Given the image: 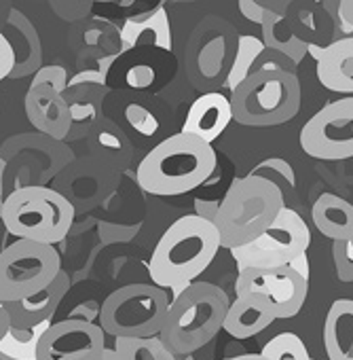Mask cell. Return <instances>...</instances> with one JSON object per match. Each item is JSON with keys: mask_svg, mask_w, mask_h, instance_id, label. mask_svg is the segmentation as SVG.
<instances>
[{"mask_svg": "<svg viewBox=\"0 0 353 360\" xmlns=\"http://www.w3.org/2000/svg\"><path fill=\"white\" fill-rule=\"evenodd\" d=\"M218 250L220 238L214 223L197 214L180 217L165 229L150 255V280L154 286L178 295L212 265Z\"/></svg>", "mask_w": 353, "mask_h": 360, "instance_id": "1", "label": "cell"}, {"mask_svg": "<svg viewBox=\"0 0 353 360\" xmlns=\"http://www.w3.org/2000/svg\"><path fill=\"white\" fill-rule=\"evenodd\" d=\"M212 144L191 134H173L144 155L135 169L138 185L152 195L173 198L201 187L216 172Z\"/></svg>", "mask_w": 353, "mask_h": 360, "instance_id": "2", "label": "cell"}, {"mask_svg": "<svg viewBox=\"0 0 353 360\" xmlns=\"http://www.w3.org/2000/svg\"><path fill=\"white\" fill-rule=\"evenodd\" d=\"M229 305L231 301L220 286L193 282L169 301L159 337L175 356H189L222 330Z\"/></svg>", "mask_w": 353, "mask_h": 360, "instance_id": "3", "label": "cell"}, {"mask_svg": "<svg viewBox=\"0 0 353 360\" xmlns=\"http://www.w3.org/2000/svg\"><path fill=\"white\" fill-rule=\"evenodd\" d=\"M286 206L281 189L267 178L248 174L237 178L220 200L214 227L220 248H237L256 240Z\"/></svg>", "mask_w": 353, "mask_h": 360, "instance_id": "4", "label": "cell"}, {"mask_svg": "<svg viewBox=\"0 0 353 360\" xmlns=\"http://www.w3.org/2000/svg\"><path fill=\"white\" fill-rule=\"evenodd\" d=\"M0 221L18 240L53 246L68 236L74 206L49 187H22L3 202Z\"/></svg>", "mask_w": 353, "mask_h": 360, "instance_id": "5", "label": "cell"}, {"mask_svg": "<svg viewBox=\"0 0 353 360\" xmlns=\"http://www.w3.org/2000/svg\"><path fill=\"white\" fill-rule=\"evenodd\" d=\"M233 119L248 127H273L292 121L300 110V81L279 70L252 72L231 91Z\"/></svg>", "mask_w": 353, "mask_h": 360, "instance_id": "6", "label": "cell"}, {"mask_svg": "<svg viewBox=\"0 0 353 360\" xmlns=\"http://www.w3.org/2000/svg\"><path fill=\"white\" fill-rule=\"evenodd\" d=\"M169 309L167 290L154 284H127L106 297L100 326L110 337H154Z\"/></svg>", "mask_w": 353, "mask_h": 360, "instance_id": "7", "label": "cell"}, {"mask_svg": "<svg viewBox=\"0 0 353 360\" xmlns=\"http://www.w3.org/2000/svg\"><path fill=\"white\" fill-rule=\"evenodd\" d=\"M60 271L62 259L53 246L15 240L0 252V303L36 295L47 288Z\"/></svg>", "mask_w": 353, "mask_h": 360, "instance_id": "8", "label": "cell"}, {"mask_svg": "<svg viewBox=\"0 0 353 360\" xmlns=\"http://www.w3.org/2000/svg\"><path fill=\"white\" fill-rule=\"evenodd\" d=\"M311 244V229L305 219L284 206L273 223L250 244L231 248L239 269L248 267H284L305 255Z\"/></svg>", "mask_w": 353, "mask_h": 360, "instance_id": "9", "label": "cell"}, {"mask_svg": "<svg viewBox=\"0 0 353 360\" xmlns=\"http://www.w3.org/2000/svg\"><path fill=\"white\" fill-rule=\"evenodd\" d=\"M298 142L313 159L340 161L353 157V96L317 110L302 125Z\"/></svg>", "mask_w": 353, "mask_h": 360, "instance_id": "10", "label": "cell"}, {"mask_svg": "<svg viewBox=\"0 0 353 360\" xmlns=\"http://www.w3.org/2000/svg\"><path fill=\"white\" fill-rule=\"evenodd\" d=\"M309 282L292 267H248L239 269L235 295H260L271 305L275 320L294 318L307 301Z\"/></svg>", "mask_w": 353, "mask_h": 360, "instance_id": "11", "label": "cell"}, {"mask_svg": "<svg viewBox=\"0 0 353 360\" xmlns=\"http://www.w3.org/2000/svg\"><path fill=\"white\" fill-rule=\"evenodd\" d=\"M106 333L87 320H62L51 324L36 347V360H102Z\"/></svg>", "mask_w": 353, "mask_h": 360, "instance_id": "12", "label": "cell"}, {"mask_svg": "<svg viewBox=\"0 0 353 360\" xmlns=\"http://www.w3.org/2000/svg\"><path fill=\"white\" fill-rule=\"evenodd\" d=\"M26 117L43 134L53 140L68 138L72 129V112L64 94L49 85H30L26 94Z\"/></svg>", "mask_w": 353, "mask_h": 360, "instance_id": "13", "label": "cell"}, {"mask_svg": "<svg viewBox=\"0 0 353 360\" xmlns=\"http://www.w3.org/2000/svg\"><path fill=\"white\" fill-rule=\"evenodd\" d=\"M68 288H70V280H68V274L62 269L55 276V280L47 288L39 290L36 295L26 297L22 301L3 303L9 314L11 326L13 328H32L36 324L51 320L55 316L60 303L68 295Z\"/></svg>", "mask_w": 353, "mask_h": 360, "instance_id": "14", "label": "cell"}, {"mask_svg": "<svg viewBox=\"0 0 353 360\" xmlns=\"http://www.w3.org/2000/svg\"><path fill=\"white\" fill-rule=\"evenodd\" d=\"M233 121V110H231V100L225 94H204L199 96L182 123V131L197 136L199 140L212 144L214 140L220 138V134L229 127Z\"/></svg>", "mask_w": 353, "mask_h": 360, "instance_id": "15", "label": "cell"}, {"mask_svg": "<svg viewBox=\"0 0 353 360\" xmlns=\"http://www.w3.org/2000/svg\"><path fill=\"white\" fill-rule=\"evenodd\" d=\"M3 34L11 43L15 53V68L9 79H24L28 75H34L43 66V47L34 24L22 11L13 9L5 22Z\"/></svg>", "mask_w": 353, "mask_h": 360, "instance_id": "16", "label": "cell"}, {"mask_svg": "<svg viewBox=\"0 0 353 360\" xmlns=\"http://www.w3.org/2000/svg\"><path fill=\"white\" fill-rule=\"evenodd\" d=\"M317 81L336 94H353V37L336 39L315 58Z\"/></svg>", "mask_w": 353, "mask_h": 360, "instance_id": "17", "label": "cell"}, {"mask_svg": "<svg viewBox=\"0 0 353 360\" xmlns=\"http://www.w3.org/2000/svg\"><path fill=\"white\" fill-rule=\"evenodd\" d=\"M275 322V314L260 295H239L231 301L222 330L235 339H250Z\"/></svg>", "mask_w": 353, "mask_h": 360, "instance_id": "18", "label": "cell"}, {"mask_svg": "<svg viewBox=\"0 0 353 360\" xmlns=\"http://www.w3.org/2000/svg\"><path fill=\"white\" fill-rule=\"evenodd\" d=\"M328 360H353V299H336L324 322Z\"/></svg>", "mask_w": 353, "mask_h": 360, "instance_id": "19", "label": "cell"}, {"mask_svg": "<svg viewBox=\"0 0 353 360\" xmlns=\"http://www.w3.org/2000/svg\"><path fill=\"white\" fill-rule=\"evenodd\" d=\"M311 219L315 229L332 242L353 238V204L334 193H321L315 200Z\"/></svg>", "mask_w": 353, "mask_h": 360, "instance_id": "20", "label": "cell"}, {"mask_svg": "<svg viewBox=\"0 0 353 360\" xmlns=\"http://www.w3.org/2000/svg\"><path fill=\"white\" fill-rule=\"evenodd\" d=\"M260 28H262V43H265V47L275 49V51L288 56L296 66L309 53V45L294 34V30L290 28V24L286 20V15L265 11Z\"/></svg>", "mask_w": 353, "mask_h": 360, "instance_id": "21", "label": "cell"}, {"mask_svg": "<svg viewBox=\"0 0 353 360\" xmlns=\"http://www.w3.org/2000/svg\"><path fill=\"white\" fill-rule=\"evenodd\" d=\"M123 39V49H129L138 43H152L163 49H171V30L167 22V13L159 9L154 15H150L144 22H133L129 20L121 32Z\"/></svg>", "mask_w": 353, "mask_h": 360, "instance_id": "22", "label": "cell"}, {"mask_svg": "<svg viewBox=\"0 0 353 360\" xmlns=\"http://www.w3.org/2000/svg\"><path fill=\"white\" fill-rule=\"evenodd\" d=\"M51 326V320L32 328H9L0 341V360H36V347L43 333Z\"/></svg>", "mask_w": 353, "mask_h": 360, "instance_id": "23", "label": "cell"}, {"mask_svg": "<svg viewBox=\"0 0 353 360\" xmlns=\"http://www.w3.org/2000/svg\"><path fill=\"white\" fill-rule=\"evenodd\" d=\"M114 352L119 360H178L159 335L154 337H116Z\"/></svg>", "mask_w": 353, "mask_h": 360, "instance_id": "24", "label": "cell"}, {"mask_svg": "<svg viewBox=\"0 0 353 360\" xmlns=\"http://www.w3.org/2000/svg\"><path fill=\"white\" fill-rule=\"evenodd\" d=\"M262 49H265L262 39H256L252 34L239 37V41H237V56L233 60V66H231V72H229V79H227V87L231 91L237 85H241L252 75L254 62L262 53Z\"/></svg>", "mask_w": 353, "mask_h": 360, "instance_id": "25", "label": "cell"}, {"mask_svg": "<svg viewBox=\"0 0 353 360\" xmlns=\"http://www.w3.org/2000/svg\"><path fill=\"white\" fill-rule=\"evenodd\" d=\"M260 356L267 360H313L305 341L294 333H279L265 343Z\"/></svg>", "mask_w": 353, "mask_h": 360, "instance_id": "26", "label": "cell"}, {"mask_svg": "<svg viewBox=\"0 0 353 360\" xmlns=\"http://www.w3.org/2000/svg\"><path fill=\"white\" fill-rule=\"evenodd\" d=\"M334 269L340 282H353V238L332 242Z\"/></svg>", "mask_w": 353, "mask_h": 360, "instance_id": "27", "label": "cell"}, {"mask_svg": "<svg viewBox=\"0 0 353 360\" xmlns=\"http://www.w3.org/2000/svg\"><path fill=\"white\" fill-rule=\"evenodd\" d=\"M260 70H279V72L296 75V64H294L288 56H284V53H279V51H275V49L265 47L262 53L256 58L252 72H260Z\"/></svg>", "mask_w": 353, "mask_h": 360, "instance_id": "28", "label": "cell"}, {"mask_svg": "<svg viewBox=\"0 0 353 360\" xmlns=\"http://www.w3.org/2000/svg\"><path fill=\"white\" fill-rule=\"evenodd\" d=\"M30 85H49L60 94H66L68 89V72L62 66H41L34 72V79Z\"/></svg>", "mask_w": 353, "mask_h": 360, "instance_id": "29", "label": "cell"}, {"mask_svg": "<svg viewBox=\"0 0 353 360\" xmlns=\"http://www.w3.org/2000/svg\"><path fill=\"white\" fill-rule=\"evenodd\" d=\"M260 165H262L265 169H271V172L277 174V180H275V185H277V187H279V180H284V183H286L288 187H294V185H296L294 169H292V165H290L288 161H284V159H267V161H262Z\"/></svg>", "mask_w": 353, "mask_h": 360, "instance_id": "30", "label": "cell"}, {"mask_svg": "<svg viewBox=\"0 0 353 360\" xmlns=\"http://www.w3.org/2000/svg\"><path fill=\"white\" fill-rule=\"evenodd\" d=\"M15 68V53L11 43L7 41V37L0 32V81H5L11 77Z\"/></svg>", "mask_w": 353, "mask_h": 360, "instance_id": "31", "label": "cell"}, {"mask_svg": "<svg viewBox=\"0 0 353 360\" xmlns=\"http://www.w3.org/2000/svg\"><path fill=\"white\" fill-rule=\"evenodd\" d=\"M220 210V200H197L195 202V214L214 223Z\"/></svg>", "mask_w": 353, "mask_h": 360, "instance_id": "32", "label": "cell"}, {"mask_svg": "<svg viewBox=\"0 0 353 360\" xmlns=\"http://www.w3.org/2000/svg\"><path fill=\"white\" fill-rule=\"evenodd\" d=\"M237 5H239L241 15H244L248 22H254V24H260V22H262L265 9L256 3V0H237Z\"/></svg>", "mask_w": 353, "mask_h": 360, "instance_id": "33", "label": "cell"}, {"mask_svg": "<svg viewBox=\"0 0 353 360\" xmlns=\"http://www.w3.org/2000/svg\"><path fill=\"white\" fill-rule=\"evenodd\" d=\"M256 3L265 9V11H271V13H279V15H286L288 7L294 3V0H256Z\"/></svg>", "mask_w": 353, "mask_h": 360, "instance_id": "34", "label": "cell"}, {"mask_svg": "<svg viewBox=\"0 0 353 360\" xmlns=\"http://www.w3.org/2000/svg\"><path fill=\"white\" fill-rule=\"evenodd\" d=\"M338 15H340V26L351 30L353 28V0H340Z\"/></svg>", "mask_w": 353, "mask_h": 360, "instance_id": "35", "label": "cell"}, {"mask_svg": "<svg viewBox=\"0 0 353 360\" xmlns=\"http://www.w3.org/2000/svg\"><path fill=\"white\" fill-rule=\"evenodd\" d=\"M288 267H292L302 280H307L309 282V257H307V252L305 255H300V257H296Z\"/></svg>", "mask_w": 353, "mask_h": 360, "instance_id": "36", "label": "cell"}, {"mask_svg": "<svg viewBox=\"0 0 353 360\" xmlns=\"http://www.w3.org/2000/svg\"><path fill=\"white\" fill-rule=\"evenodd\" d=\"M9 328H11V322H9V314H7L5 305L0 303V341L5 339V335L9 333Z\"/></svg>", "mask_w": 353, "mask_h": 360, "instance_id": "37", "label": "cell"}, {"mask_svg": "<svg viewBox=\"0 0 353 360\" xmlns=\"http://www.w3.org/2000/svg\"><path fill=\"white\" fill-rule=\"evenodd\" d=\"M225 360H267V358H262L260 354H239V356H231Z\"/></svg>", "mask_w": 353, "mask_h": 360, "instance_id": "38", "label": "cell"}, {"mask_svg": "<svg viewBox=\"0 0 353 360\" xmlns=\"http://www.w3.org/2000/svg\"><path fill=\"white\" fill-rule=\"evenodd\" d=\"M3 183H5V161L0 159V193H3ZM3 198H0V212H3Z\"/></svg>", "mask_w": 353, "mask_h": 360, "instance_id": "39", "label": "cell"}, {"mask_svg": "<svg viewBox=\"0 0 353 360\" xmlns=\"http://www.w3.org/2000/svg\"><path fill=\"white\" fill-rule=\"evenodd\" d=\"M102 360H119V356H116L114 347H108V345H106V349H104V356H102Z\"/></svg>", "mask_w": 353, "mask_h": 360, "instance_id": "40", "label": "cell"}, {"mask_svg": "<svg viewBox=\"0 0 353 360\" xmlns=\"http://www.w3.org/2000/svg\"><path fill=\"white\" fill-rule=\"evenodd\" d=\"M87 3H116V0H87Z\"/></svg>", "mask_w": 353, "mask_h": 360, "instance_id": "41", "label": "cell"}, {"mask_svg": "<svg viewBox=\"0 0 353 360\" xmlns=\"http://www.w3.org/2000/svg\"><path fill=\"white\" fill-rule=\"evenodd\" d=\"M182 360H195V358H193V356L189 354V356H182Z\"/></svg>", "mask_w": 353, "mask_h": 360, "instance_id": "42", "label": "cell"}]
</instances>
